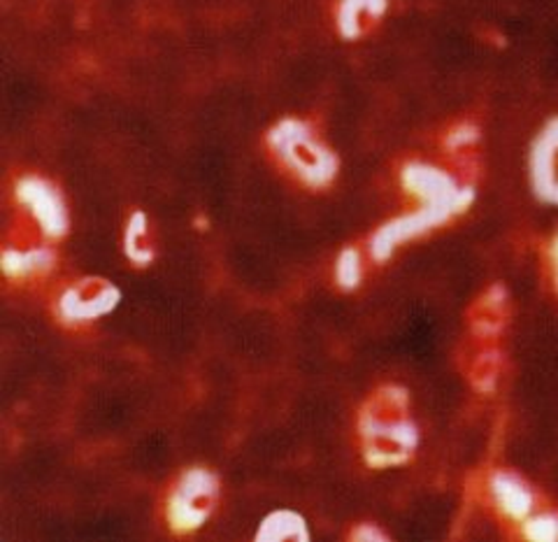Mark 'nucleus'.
Segmentation results:
<instances>
[{"label": "nucleus", "mask_w": 558, "mask_h": 542, "mask_svg": "<svg viewBox=\"0 0 558 542\" xmlns=\"http://www.w3.org/2000/svg\"><path fill=\"white\" fill-rule=\"evenodd\" d=\"M356 441L363 463L373 470H393L414 461L422 431L403 384H379L363 400L356 412Z\"/></svg>", "instance_id": "nucleus-1"}, {"label": "nucleus", "mask_w": 558, "mask_h": 542, "mask_svg": "<svg viewBox=\"0 0 558 542\" xmlns=\"http://www.w3.org/2000/svg\"><path fill=\"white\" fill-rule=\"evenodd\" d=\"M264 145L275 168L312 194H324L340 178V156L312 119H277L266 131Z\"/></svg>", "instance_id": "nucleus-2"}, {"label": "nucleus", "mask_w": 558, "mask_h": 542, "mask_svg": "<svg viewBox=\"0 0 558 542\" xmlns=\"http://www.w3.org/2000/svg\"><path fill=\"white\" fill-rule=\"evenodd\" d=\"M398 186L410 207H424L453 224L477 198V166L412 156L398 168Z\"/></svg>", "instance_id": "nucleus-3"}, {"label": "nucleus", "mask_w": 558, "mask_h": 542, "mask_svg": "<svg viewBox=\"0 0 558 542\" xmlns=\"http://www.w3.org/2000/svg\"><path fill=\"white\" fill-rule=\"evenodd\" d=\"M221 478L209 466L182 468L166 489L163 496V523L166 529L189 538L203 531L219 510Z\"/></svg>", "instance_id": "nucleus-4"}, {"label": "nucleus", "mask_w": 558, "mask_h": 542, "mask_svg": "<svg viewBox=\"0 0 558 542\" xmlns=\"http://www.w3.org/2000/svg\"><path fill=\"white\" fill-rule=\"evenodd\" d=\"M124 301L121 289L100 275H80L63 279L51 293V317L70 330L89 328L110 314Z\"/></svg>", "instance_id": "nucleus-5"}, {"label": "nucleus", "mask_w": 558, "mask_h": 542, "mask_svg": "<svg viewBox=\"0 0 558 542\" xmlns=\"http://www.w3.org/2000/svg\"><path fill=\"white\" fill-rule=\"evenodd\" d=\"M16 219L45 240L59 244L70 233V207L63 189L43 172H20L12 182Z\"/></svg>", "instance_id": "nucleus-6"}, {"label": "nucleus", "mask_w": 558, "mask_h": 542, "mask_svg": "<svg viewBox=\"0 0 558 542\" xmlns=\"http://www.w3.org/2000/svg\"><path fill=\"white\" fill-rule=\"evenodd\" d=\"M57 244L28 229L22 219H16L5 238L3 252H0V270H3L8 282L20 287L43 285L57 273Z\"/></svg>", "instance_id": "nucleus-7"}, {"label": "nucleus", "mask_w": 558, "mask_h": 542, "mask_svg": "<svg viewBox=\"0 0 558 542\" xmlns=\"http://www.w3.org/2000/svg\"><path fill=\"white\" fill-rule=\"evenodd\" d=\"M482 498L492 515L510 529L545 508L543 494L514 468H492L482 480Z\"/></svg>", "instance_id": "nucleus-8"}, {"label": "nucleus", "mask_w": 558, "mask_h": 542, "mask_svg": "<svg viewBox=\"0 0 558 542\" xmlns=\"http://www.w3.org/2000/svg\"><path fill=\"white\" fill-rule=\"evenodd\" d=\"M449 226L442 217L428 213L424 207H408L405 213H400L384 224L365 240V250L371 254L373 266H384L391 261L400 250L408 244L424 240L426 236L435 233Z\"/></svg>", "instance_id": "nucleus-9"}, {"label": "nucleus", "mask_w": 558, "mask_h": 542, "mask_svg": "<svg viewBox=\"0 0 558 542\" xmlns=\"http://www.w3.org/2000/svg\"><path fill=\"white\" fill-rule=\"evenodd\" d=\"M529 182L537 203L558 207V115L549 117L533 137Z\"/></svg>", "instance_id": "nucleus-10"}, {"label": "nucleus", "mask_w": 558, "mask_h": 542, "mask_svg": "<svg viewBox=\"0 0 558 542\" xmlns=\"http://www.w3.org/2000/svg\"><path fill=\"white\" fill-rule=\"evenodd\" d=\"M512 322V301L502 285L486 287L465 310L470 338L500 340Z\"/></svg>", "instance_id": "nucleus-11"}, {"label": "nucleus", "mask_w": 558, "mask_h": 542, "mask_svg": "<svg viewBox=\"0 0 558 542\" xmlns=\"http://www.w3.org/2000/svg\"><path fill=\"white\" fill-rule=\"evenodd\" d=\"M389 14V0H336L333 20L340 38L365 40L381 26Z\"/></svg>", "instance_id": "nucleus-12"}, {"label": "nucleus", "mask_w": 558, "mask_h": 542, "mask_svg": "<svg viewBox=\"0 0 558 542\" xmlns=\"http://www.w3.org/2000/svg\"><path fill=\"white\" fill-rule=\"evenodd\" d=\"M505 354L500 349V340H477L470 338L463 357V371L470 387L480 394H494L502 377Z\"/></svg>", "instance_id": "nucleus-13"}, {"label": "nucleus", "mask_w": 558, "mask_h": 542, "mask_svg": "<svg viewBox=\"0 0 558 542\" xmlns=\"http://www.w3.org/2000/svg\"><path fill=\"white\" fill-rule=\"evenodd\" d=\"M121 252L129 261V266L143 270L149 268L156 256H159V244H156V229L151 217L143 207H135L124 221V233H121Z\"/></svg>", "instance_id": "nucleus-14"}, {"label": "nucleus", "mask_w": 558, "mask_h": 542, "mask_svg": "<svg viewBox=\"0 0 558 542\" xmlns=\"http://www.w3.org/2000/svg\"><path fill=\"white\" fill-rule=\"evenodd\" d=\"M256 542H310V521L293 508H277L258 521Z\"/></svg>", "instance_id": "nucleus-15"}, {"label": "nucleus", "mask_w": 558, "mask_h": 542, "mask_svg": "<svg viewBox=\"0 0 558 542\" xmlns=\"http://www.w3.org/2000/svg\"><path fill=\"white\" fill-rule=\"evenodd\" d=\"M480 143H482V131L475 121L470 119L457 121V124H451L440 137L442 159L459 166H477Z\"/></svg>", "instance_id": "nucleus-16"}, {"label": "nucleus", "mask_w": 558, "mask_h": 542, "mask_svg": "<svg viewBox=\"0 0 558 542\" xmlns=\"http://www.w3.org/2000/svg\"><path fill=\"white\" fill-rule=\"evenodd\" d=\"M371 270H373V261L368 250H365V242L347 244V248H342L340 254L336 256V266H333L336 287L344 293L359 291L365 285V279H368Z\"/></svg>", "instance_id": "nucleus-17"}, {"label": "nucleus", "mask_w": 558, "mask_h": 542, "mask_svg": "<svg viewBox=\"0 0 558 542\" xmlns=\"http://www.w3.org/2000/svg\"><path fill=\"white\" fill-rule=\"evenodd\" d=\"M514 535L529 542H558V510L545 505L543 510L523 521Z\"/></svg>", "instance_id": "nucleus-18"}, {"label": "nucleus", "mask_w": 558, "mask_h": 542, "mask_svg": "<svg viewBox=\"0 0 558 542\" xmlns=\"http://www.w3.org/2000/svg\"><path fill=\"white\" fill-rule=\"evenodd\" d=\"M347 540L352 542H387L389 533L384 531L375 521H356L347 533Z\"/></svg>", "instance_id": "nucleus-19"}, {"label": "nucleus", "mask_w": 558, "mask_h": 542, "mask_svg": "<svg viewBox=\"0 0 558 542\" xmlns=\"http://www.w3.org/2000/svg\"><path fill=\"white\" fill-rule=\"evenodd\" d=\"M545 277L551 291L558 299V229L551 233V238L545 244Z\"/></svg>", "instance_id": "nucleus-20"}]
</instances>
